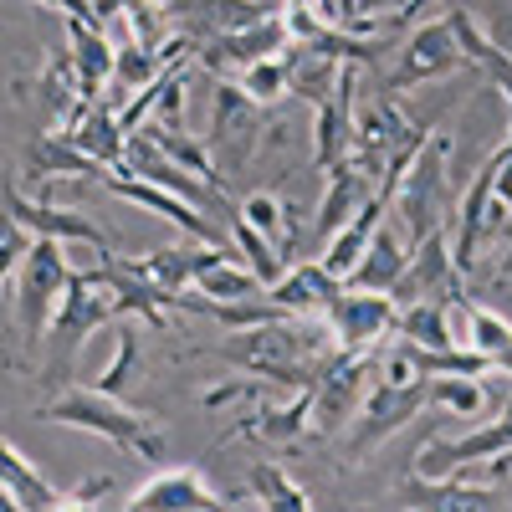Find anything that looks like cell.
I'll return each instance as SVG.
<instances>
[{
    "mask_svg": "<svg viewBox=\"0 0 512 512\" xmlns=\"http://www.w3.org/2000/svg\"><path fill=\"white\" fill-rule=\"evenodd\" d=\"M446 205H451V139L431 134L395 190V221L405 226L410 241H420L436 226H451Z\"/></svg>",
    "mask_w": 512,
    "mask_h": 512,
    "instance_id": "obj_6",
    "label": "cell"
},
{
    "mask_svg": "<svg viewBox=\"0 0 512 512\" xmlns=\"http://www.w3.org/2000/svg\"><path fill=\"white\" fill-rule=\"evenodd\" d=\"M374 190H379V185L364 175L354 159L333 164V169H328V185H323V200H318V210H313V236L328 241L338 226H349V221H354V210H359Z\"/></svg>",
    "mask_w": 512,
    "mask_h": 512,
    "instance_id": "obj_25",
    "label": "cell"
},
{
    "mask_svg": "<svg viewBox=\"0 0 512 512\" xmlns=\"http://www.w3.org/2000/svg\"><path fill=\"white\" fill-rule=\"evenodd\" d=\"M236 251H221L210 267H200L195 292L200 297H216V303H241V297H267V282L256 277L246 262H231Z\"/></svg>",
    "mask_w": 512,
    "mask_h": 512,
    "instance_id": "obj_29",
    "label": "cell"
},
{
    "mask_svg": "<svg viewBox=\"0 0 512 512\" xmlns=\"http://www.w3.org/2000/svg\"><path fill=\"white\" fill-rule=\"evenodd\" d=\"M118 318H123V303H118L113 277H108L103 267L72 272V282H67V292H62V303H57V318H52V364H47V374L67 379L77 349L93 338V328L118 323Z\"/></svg>",
    "mask_w": 512,
    "mask_h": 512,
    "instance_id": "obj_4",
    "label": "cell"
},
{
    "mask_svg": "<svg viewBox=\"0 0 512 512\" xmlns=\"http://www.w3.org/2000/svg\"><path fill=\"white\" fill-rule=\"evenodd\" d=\"M395 507H420V512H487V507H502V497L492 487H466L461 477H410L395 487L390 497Z\"/></svg>",
    "mask_w": 512,
    "mask_h": 512,
    "instance_id": "obj_21",
    "label": "cell"
},
{
    "mask_svg": "<svg viewBox=\"0 0 512 512\" xmlns=\"http://www.w3.org/2000/svg\"><path fill=\"white\" fill-rule=\"evenodd\" d=\"M21 175L31 185H47V180H108V169L72 139V128H57V134H36L31 139Z\"/></svg>",
    "mask_w": 512,
    "mask_h": 512,
    "instance_id": "obj_17",
    "label": "cell"
},
{
    "mask_svg": "<svg viewBox=\"0 0 512 512\" xmlns=\"http://www.w3.org/2000/svg\"><path fill=\"white\" fill-rule=\"evenodd\" d=\"M446 6H461V0H446Z\"/></svg>",
    "mask_w": 512,
    "mask_h": 512,
    "instance_id": "obj_41",
    "label": "cell"
},
{
    "mask_svg": "<svg viewBox=\"0 0 512 512\" xmlns=\"http://www.w3.org/2000/svg\"><path fill=\"white\" fill-rule=\"evenodd\" d=\"M466 344H472L477 354H487L492 359V369H502V374H512V323L502 318V313H492V308H466Z\"/></svg>",
    "mask_w": 512,
    "mask_h": 512,
    "instance_id": "obj_32",
    "label": "cell"
},
{
    "mask_svg": "<svg viewBox=\"0 0 512 512\" xmlns=\"http://www.w3.org/2000/svg\"><path fill=\"white\" fill-rule=\"evenodd\" d=\"M374 379H379V349H338L313 379V431L344 436L364 395L374 390Z\"/></svg>",
    "mask_w": 512,
    "mask_h": 512,
    "instance_id": "obj_8",
    "label": "cell"
},
{
    "mask_svg": "<svg viewBox=\"0 0 512 512\" xmlns=\"http://www.w3.org/2000/svg\"><path fill=\"white\" fill-rule=\"evenodd\" d=\"M36 415L52 420V425H72V431L103 436L108 446L134 451L139 461H164L169 456L164 425L144 410H128L123 395H108V390H98V384H67V390L57 400H47Z\"/></svg>",
    "mask_w": 512,
    "mask_h": 512,
    "instance_id": "obj_2",
    "label": "cell"
},
{
    "mask_svg": "<svg viewBox=\"0 0 512 512\" xmlns=\"http://www.w3.org/2000/svg\"><path fill=\"white\" fill-rule=\"evenodd\" d=\"M400 323V303L395 292H369V287H349L333 297L328 308V328L338 338V349H374L379 338H390Z\"/></svg>",
    "mask_w": 512,
    "mask_h": 512,
    "instance_id": "obj_10",
    "label": "cell"
},
{
    "mask_svg": "<svg viewBox=\"0 0 512 512\" xmlns=\"http://www.w3.org/2000/svg\"><path fill=\"white\" fill-rule=\"evenodd\" d=\"M103 497H113V477H88L67 492V512L72 507H103Z\"/></svg>",
    "mask_w": 512,
    "mask_h": 512,
    "instance_id": "obj_38",
    "label": "cell"
},
{
    "mask_svg": "<svg viewBox=\"0 0 512 512\" xmlns=\"http://www.w3.org/2000/svg\"><path fill=\"white\" fill-rule=\"evenodd\" d=\"M456 282H466V277H461V267H456L451 226H436L431 236H420V241L410 246V267H405V277L395 282V303L405 308V303H420V297H441V292H451Z\"/></svg>",
    "mask_w": 512,
    "mask_h": 512,
    "instance_id": "obj_14",
    "label": "cell"
},
{
    "mask_svg": "<svg viewBox=\"0 0 512 512\" xmlns=\"http://www.w3.org/2000/svg\"><path fill=\"white\" fill-rule=\"evenodd\" d=\"M67 241L57 236H36V246L26 251V262L16 267V282H11V313H16V333H21V354H36V344L52 333V318H57V303L72 282V267H67Z\"/></svg>",
    "mask_w": 512,
    "mask_h": 512,
    "instance_id": "obj_3",
    "label": "cell"
},
{
    "mask_svg": "<svg viewBox=\"0 0 512 512\" xmlns=\"http://www.w3.org/2000/svg\"><path fill=\"white\" fill-rule=\"evenodd\" d=\"M6 216L26 221L36 236H57V241H82V246H98L108 251V236L93 216H82V210H62V205H47L26 190H6Z\"/></svg>",
    "mask_w": 512,
    "mask_h": 512,
    "instance_id": "obj_20",
    "label": "cell"
},
{
    "mask_svg": "<svg viewBox=\"0 0 512 512\" xmlns=\"http://www.w3.org/2000/svg\"><path fill=\"white\" fill-rule=\"evenodd\" d=\"M272 16L267 0H180L175 11H169V26L180 21V31L190 41H210V36H226V31H241L251 21Z\"/></svg>",
    "mask_w": 512,
    "mask_h": 512,
    "instance_id": "obj_23",
    "label": "cell"
},
{
    "mask_svg": "<svg viewBox=\"0 0 512 512\" xmlns=\"http://www.w3.org/2000/svg\"><path fill=\"white\" fill-rule=\"evenodd\" d=\"M236 82L241 88L262 103V108H272V103H282L287 93H292V72H287V52L282 57H262V62H251V67H241L236 72Z\"/></svg>",
    "mask_w": 512,
    "mask_h": 512,
    "instance_id": "obj_35",
    "label": "cell"
},
{
    "mask_svg": "<svg viewBox=\"0 0 512 512\" xmlns=\"http://www.w3.org/2000/svg\"><path fill=\"white\" fill-rule=\"evenodd\" d=\"M395 338L420 344V349H461V328L451 323V308L441 303V297L405 303L400 308V323H395Z\"/></svg>",
    "mask_w": 512,
    "mask_h": 512,
    "instance_id": "obj_28",
    "label": "cell"
},
{
    "mask_svg": "<svg viewBox=\"0 0 512 512\" xmlns=\"http://www.w3.org/2000/svg\"><path fill=\"white\" fill-rule=\"evenodd\" d=\"M425 405H431V374H420V379H374V390L364 395L359 415L344 431V451L354 461H364L374 446H384L395 431H405Z\"/></svg>",
    "mask_w": 512,
    "mask_h": 512,
    "instance_id": "obj_7",
    "label": "cell"
},
{
    "mask_svg": "<svg viewBox=\"0 0 512 512\" xmlns=\"http://www.w3.org/2000/svg\"><path fill=\"white\" fill-rule=\"evenodd\" d=\"M118 200H134V205H144V210H154L159 221H169L175 231H185L190 241H216L221 246V236H216V226H210L205 216H200V205L195 200H185V195H175L169 185H154V180H139V175H128V169H113V175L103 180Z\"/></svg>",
    "mask_w": 512,
    "mask_h": 512,
    "instance_id": "obj_16",
    "label": "cell"
},
{
    "mask_svg": "<svg viewBox=\"0 0 512 512\" xmlns=\"http://www.w3.org/2000/svg\"><path fill=\"white\" fill-rule=\"evenodd\" d=\"M262 134H267V118H262V103H256L236 77H216V98H210V154H216V169H221V185L246 175L262 154Z\"/></svg>",
    "mask_w": 512,
    "mask_h": 512,
    "instance_id": "obj_5",
    "label": "cell"
},
{
    "mask_svg": "<svg viewBox=\"0 0 512 512\" xmlns=\"http://www.w3.org/2000/svg\"><path fill=\"white\" fill-rule=\"evenodd\" d=\"M154 6H159V11L169 16V11H175V6H180V0H154Z\"/></svg>",
    "mask_w": 512,
    "mask_h": 512,
    "instance_id": "obj_40",
    "label": "cell"
},
{
    "mask_svg": "<svg viewBox=\"0 0 512 512\" xmlns=\"http://www.w3.org/2000/svg\"><path fill=\"white\" fill-rule=\"evenodd\" d=\"M456 67H472L466 57V41L456 31V16H436V21H420L400 47H395V72L384 88L390 93H405V88H425V82H441L451 77Z\"/></svg>",
    "mask_w": 512,
    "mask_h": 512,
    "instance_id": "obj_9",
    "label": "cell"
},
{
    "mask_svg": "<svg viewBox=\"0 0 512 512\" xmlns=\"http://www.w3.org/2000/svg\"><path fill=\"white\" fill-rule=\"evenodd\" d=\"M246 492L256 497V507H272V512H308V507H313V497L297 487L277 461H251Z\"/></svg>",
    "mask_w": 512,
    "mask_h": 512,
    "instance_id": "obj_30",
    "label": "cell"
},
{
    "mask_svg": "<svg viewBox=\"0 0 512 512\" xmlns=\"http://www.w3.org/2000/svg\"><path fill=\"white\" fill-rule=\"evenodd\" d=\"M308 431H313V384H308V390H297V400H287V405L251 400V410L231 425L236 441H256V446H267V451L303 446Z\"/></svg>",
    "mask_w": 512,
    "mask_h": 512,
    "instance_id": "obj_15",
    "label": "cell"
},
{
    "mask_svg": "<svg viewBox=\"0 0 512 512\" xmlns=\"http://www.w3.org/2000/svg\"><path fill=\"white\" fill-rule=\"evenodd\" d=\"M139 328H144L139 318L118 328V354H113V364L93 379L98 390H108V395H128V384L139 379V364H144V359H139Z\"/></svg>",
    "mask_w": 512,
    "mask_h": 512,
    "instance_id": "obj_36",
    "label": "cell"
},
{
    "mask_svg": "<svg viewBox=\"0 0 512 512\" xmlns=\"http://www.w3.org/2000/svg\"><path fill=\"white\" fill-rule=\"evenodd\" d=\"M231 241H236V251H241V262H246L256 277H262L267 287L287 272V256H282V246H277L267 231H256V226L241 216V210H231Z\"/></svg>",
    "mask_w": 512,
    "mask_h": 512,
    "instance_id": "obj_31",
    "label": "cell"
},
{
    "mask_svg": "<svg viewBox=\"0 0 512 512\" xmlns=\"http://www.w3.org/2000/svg\"><path fill=\"white\" fill-rule=\"evenodd\" d=\"M338 292H344V277H333V272L323 267V256H318V262H297V267H287V272L267 287L272 303H277L282 313H297V318L328 313Z\"/></svg>",
    "mask_w": 512,
    "mask_h": 512,
    "instance_id": "obj_22",
    "label": "cell"
},
{
    "mask_svg": "<svg viewBox=\"0 0 512 512\" xmlns=\"http://www.w3.org/2000/svg\"><path fill=\"white\" fill-rule=\"evenodd\" d=\"M236 210H241V216H246V221H251L256 231H267V236H272V241H277L282 251H287V246L297 241V221H287L292 210H287V200H277L272 190H251V195H246V200H241Z\"/></svg>",
    "mask_w": 512,
    "mask_h": 512,
    "instance_id": "obj_34",
    "label": "cell"
},
{
    "mask_svg": "<svg viewBox=\"0 0 512 512\" xmlns=\"http://www.w3.org/2000/svg\"><path fill=\"white\" fill-rule=\"evenodd\" d=\"M287 47H292V26H287L282 11H272V16L251 21V26H241V31H226V36L200 41V57H205V67L216 72V77H231V72L262 62V57H282Z\"/></svg>",
    "mask_w": 512,
    "mask_h": 512,
    "instance_id": "obj_12",
    "label": "cell"
},
{
    "mask_svg": "<svg viewBox=\"0 0 512 512\" xmlns=\"http://www.w3.org/2000/svg\"><path fill=\"white\" fill-rule=\"evenodd\" d=\"M67 128V123H62ZM72 139L88 149L108 175L113 169H123V154H128V128H123V118L113 113V108H103V103H88L82 108V118L72 123Z\"/></svg>",
    "mask_w": 512,
    "mask_h": 512,
    "instance_id": "obj_27",
    "label": "cell"
},
{
    "mask_svg": "<svg viewBox=\"0 0 512 512\" xmlns=\"http://www.w3.org/2000/svg\"><path fill=\"white\" fill-rule=\"evenodd\" d=\"M410 236H405V226L400 221H384L379 231H374V241H369V251H364V262L349 272V287H369V292H395V282L405 277V267H410Z\"/></svg>",
    "mask_w": 512,
    "mask_h": 512,
    "instance_id": "obj_26",
    "label": "cell"
},
{
    "mask_svg": "<svg viewBox=\"0 0 512 512\" xmlns=\"http://www.w3.org/2000/svg\"><path fill=\"white\" fill-rule=\"evenodd\" d=\"M200 354L226 359L241 374H256V379L277 384V390H308V384L323 374V364L338 354V338H333V328L318 333L308 323H297V313H282V318L231 328L221 344H210Z\"/></svg>",
    "mask_w": 512,
    "mask_h": 512,
    "instance_id": "obj_1",
    "label": "cell"
},
{
    "mask_svg": "<svg viewBox=\"0 0 512 512\" xmlns=\"http://www.w3.org/2000/svg\"><path fill=\"white\" fill-rule=\"evenodd\" d=\"M123 507L128 512H216V507H231V497L210 487L195 466H164L144 487L128 492Z\"/></svg>",
    "mask_w": 512,
    "mask_h": 512,
    "instance_id": "obj_13",
    "label": "cell"
},
{
    "mask_svg": "<svg viewBox=\"0 0 512 512\" xmlns=\"http://www.w3.org/2000/svg\"><path fill=\"white\" fill-rule=\"evenodd\" d=\"M359 67L349 62L344 77H338V88L313 103V169L328 175L333 164H344L354 154V123H359Z\"/></svg>",
    "mask_w": 512,
    "mask_h": 512,
    "instance_id": "obj_11",
    "label": "cell"
},
{
    "mask_svg": "<svg viewBox=\"0 0 512 512\" xmlns=\"http://www.w3.org/2000/svg\"><path fill=\"white\" fill-rule=\"evenodd\" d=\"M492 190H497V159L487 154V164L477 169L472 180H466V190L456 195V267L461 277L477 272V256L487 246V205H492Z\"/></svg>",
    "mask_w": 512,
    "mask_h": 512,
    "instance_id": "obj_18",
    "label": "cell"
},
{
    "mask_svg": "<svg viewBox=\"0 0 512 512\" xmlns=\"http://www.w3.org/2000/svg\"><path fill=\"white\" fill-rule=\"evenodd\" d=\"M36 6H52V11H62V16L98 21V0H36Z\"/></svg>",
    "mask_w": 512,
    "mask_h": 512,
    "instance_id": "obj_39",
    "label": "cell"
},
{
    "mask_svg": "<svg viewBox=\"0 0 512 512\" xmlns=\"http://www.w3.org/2000/svg\"><path fill=\"white\" fill-rule=\"evenodd\" d=\"M36 246V231L26 226V221H16V216H6V231H0V272H6V282H11V272L26 262V251Z\"/></svg>",
    "mask_w": 512,
    "mask_h": 512,
    "instance_id": "obj_37",
    "label": "cell"
},
{
    "mask_svg": "<svg viewBox=\"0 0 512 512\" xmlns=\"http://www.w3.org/2000/svg\"><path fill=\"white\" fill-rule=\"evenodd\" d=\"M487 405L482 374H431V410H451L461 420H472Z\"/></svg>",
    "mask_w": 512,
    "mask_h": 512,
    "instance_id": "obj_33",
    "label": "cell"
},
{
    "mask_svg": "<svg viewBox=\"0 0 512 512\" xmlns=\"http://www.w3.org/2000/svg\"><path fill=\"white\" fill-rule=\"evenodd\" d=\"M395 216V195L390 190H374L359 210H354V221L349 226H338L333 236H328V246H323V267L333 272V277H344L349 282V272L364 262V251H369V241H374V231Z\"/></svg>",
    "mask_w": 512,
    "mask_h": 512,
    "instance_id": "obj_19",
    "label": "cell"
},
{
    "mask_svg": "<svg viewBox=\"0 0 512 512\" xmlns=\"http://www.w3.org/2000/svg\"><path fill=\"white\" fill-rule=\"evenodd\" d=\"M0 487H6V507L16 512H67V492L52 487V477L36 472L21 446H0Z\"/></svg>",
    "mask_w": 512,
    "mask_h": 512,
    "instance_id": "obj_24",
    "label": "cell"
}]
</instances>
